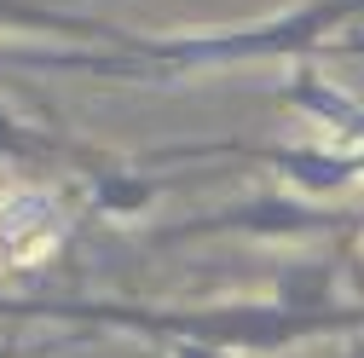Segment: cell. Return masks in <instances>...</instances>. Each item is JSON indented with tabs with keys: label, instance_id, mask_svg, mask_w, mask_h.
Masks as SVG:
<instances>
[{
	"label": "cell",
	"instance_id": "6da1fadb",
	"mask_svg": "<svg viewBox=\"0 0 364 358\" xmlns=\"http://www.w3.org/2000/svg\"><path fill=\"white\" fill-rule=\"evenodd\" d=\"M364 18V0H301L289 12H272L260 23L237 29H203V35H127L122 47H35L6 53L18 70H70V75H99V81H186L203 70H237V64H306L324 58L330 35L341 23Z\"/></svg>",
	"mask_w": 364,
	"mask_h": 358
},
{
	"label": "cell",
	"instance_id": "7a4b0ae2",
	"mask_svg": "<svg viewBox=\"0 0 364 358\" xmlns=\"http://www.w3.org/2000/svg\"><path fill=\"white\" fill-rule=\"evenodd\" d=\"M0 318H58L81 330H122L151 335L162 347L197 341L220 352H284L318 335H364V300L324 318L284 312L278 300H225V306H145V300H105V295H0Z\"/></svg>",
	"mask_w": 364,
	"mask_h": 358
},
{
	"label": "cell",
	"instance_id": "3957f363",
	"mask_svg": "<svg viewBox=\"0 0 364 358\" xmlns=\"http://www.w3.org/2000/svg\"><path fill=\"white\" fill-rule=\"evenodd\" d=\"M364 208H324L289 185H260L243 191L237 202L173 219V226L151 232V243L173 249V243H197V237H260V243H284V237H358Z\"/></svg>",
	"mask_w": 364,
	"mask_h": 358
},
{
	"label": "cell",
	"instance_id": "277c9868",
	"mask_svg": "<svg viewBox=\"0 0 364 358\" xmlns=\"http://www.w3.org/2000/svg\"><path fill=\"white\" fill-rule=\"evenodd\" d=\"M75 226L58 185H0V272H35Z\"/></svg>",
	"mask_w": 364,
	"mask_h": 358
},
{
	"label": "cell",
	"instance_id": "5b68a950",
	"mask_svg": "<svg viewBox=\"0 0 364 358\" xmlns=\"http://www.w3.org/2000/svg\"><path fill=\"white\" fill-rule=\"evenodd\" d=\"M278 99L295 116H306V121L324 127L330 139H336V151H364V104L353 93H341L336 81H324L312 64H295L289 70V81L278 87Z\"/></svg>",
	"mask_w": 364,
	"mask_h": 358
},
{
	"label": "cell",
	"instance_id": "8992f818",
	"mask_svg": "<svg viewBox=\"0 0 364 358\" xmlns=\"http://www.w3.org/2000/svg\"><path fill=\"white\" fill-rule=\"evenodd\" d=\"M191 179L197 173H145V168H127V162H93L87 168V214L133 219V214H145L162 191L191 185Z\"/></svg>",
	"mask_w": 364,
	"mask_h": 358
},
{
	"label": "cell",
	"instance_id": "52a82bcc",
	"mask_svg": "<svg viewBox=\"0 0 364 358\" xmlns=\"http://www.w3.org/2000/svg\"><path fill=\"white\" fill-rule=\"evenodd\" d=\"M0 29H23V35H64L81 47H122L127 29L105 23L93 12H64V0H0Z\"/></svg>",
	"mask_w": 364,
	"mask_h": 358
},
{
	"label": "cell",
	"instance_id": "ba28073f",
	"mask_svg": "<svg viewBox=\"0 0 364 358\" xmlns=\"http://www.w3.org/2000/svg\"><path fill=\"white\" fill-rule=\"evenodd\" d=\"M284 312H301V318H324V312H347L336 300V266L330 260H289L278 266V289H272Z\"/></svg>",
	"mask_w": 364,
	"mask_h": 358
},
{
	"label": "cell",
	"instance_id": "9c48e42d",
	"mask_svg": "<svg viewBox=\"0 0 364 358\" xmlns=\"http://www.w3.org/2000/svg\"><path fill=\"white\" fill-rule=\"evenodd\" d=\"M0 156H12V162H75L81 173L99 162L87 145L58 139V133L35 127V121H23V116H12V110H0Z\"/></svg>",
	"mask_w": 364,
	"mask_h": 358
},
{
	"label": "cell",
	"instance_id": "30bf717a",
	"mask_svg": "<svg viewBox=\"0 0 364 358\" xmlns=\"http://www.w3.org/2000/svg\"><path fill=\"white\" fill-rule=\"evenodd\" d=\"M87 335H58V341H23V335H0V358H53L64 347H75Z\"/></svg>",
	"mask_w": 364,
	"mask_h": 358
},
{
	"label": "cell",
	"instance_id": "8fae6325",
	"mask_svg": "<svg viewBox=\"0 0 364 358\" xmlns=\"http://www.w3.org/2000/svg\"><path fill=\"white\" fill-rule=\"evenodd\" d=\"M324 58H364V35H347V40H330Z\"/></svg>",
	"mask_w": 364,
	"mask_h": 358
},
{
	"label": "cell",
	"instance_id": "7c38bea8",
	"mask_svg": "<svg viewBox=\"0 0 364 358\" xmlns=\"http://www.w3.org/2000/svg\"><path fill=\"white\" fill-rule=\"evenodd\" d=\"M168 358H225L220 347H197V341H179V347H168Z\"/></svg>",
	"mask_w": 364,
	"mask_h": 358
},
{
	"label": "cell",
	"instance_id": "4fadbf2b",
	"mask_svg": "<svg viewBox=\"0 0 364 358\" xmlns=\"http://www.w3.org/2000/svg\"><path fill=\"white\" fill-rule=\"evenodd\" d=\"M353 249H358V254H364V219H358V237H353Z\"/></svg>",
	"mask_w": 364,
	"mask_h": 358
},
{
	"label": "cell",
	"instance_id": "5bb4252c",
	"mask_svg": "<svg viewBox=\"0 0 364 358\" xmlns=\"http://www.w3.org/2000/svg\"><path fill=\"white\" fill-rule=\"evenodd\" d=\"M347 358H364V341H358V347H353V352H347Z\"/></svg>",
	"mask_w": 364,
	"mask_h": 358
},
{
	"label": "cell",
	"instance_id": "9a60e30c",
	"mask_svg": "<svg viewBox=\"0 0 364 358\" xmlns=\"http://www.w3.org/2000/svg\"><path fill=\"white\" fill-rule=\"evenodd\" d=\"M139 358H156V352H139Z\"/></svg>",
	"mask_w": 364,
	"mask_h": 358
}]
</instances>
